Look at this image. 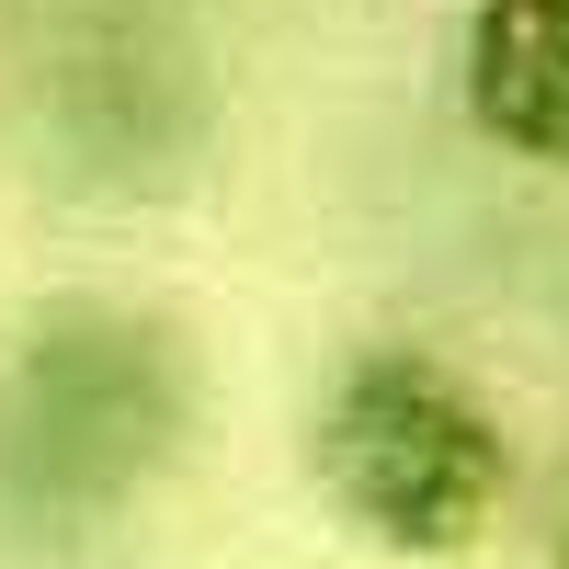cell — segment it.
<instances>
[{"label":"cell","instance_id":"obj_1","mask_svg":"<svg viewBox=\"0 0 569 569\" xmlns=\"http://www.w3.org/2000/svg\"><path fill=\"white\" fill-rule=\"evenodd\" d=\"M194 376L160 319L69 308L0 365V525L12 536H103L182 456Z\"/></svg>","mask_w":569,"mask_h":569},{"label":"cell","instance_id":"obj_2","mask_svg":"<svg viewBox=\"0 0 569 569\" xmlns=\"http://www.w3.org/2000/svg\"><path fill=\"white\" fill-rule=\"evenodd\" d=\"M308 479L365 547L388 558H456L512 501V433L445 353L365 342L319 376L308 410Z\"/></svg>","mask_w":569,"mask_h":569},{"label":"cell","instance_id":"obj_3","mask_svg":"<svg viewBox=\"0 0 569 569\" xmlns=\"http://www.w3.org/2000/svg\"><path fill=\"white\" fill-rule=\"evenodd\" d=\"M456 103L501 160L569 171V0H467Z\"/></svg>","mask_w":569,"mask_h":569}]
</instances>
